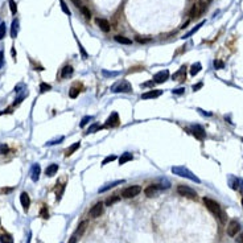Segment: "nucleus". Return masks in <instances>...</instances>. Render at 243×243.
<instances>
[{
    "instance_id": "a19ab883",
    "label": "nucleus",
    "mask_w": 243,
    "mask_h": 243,
    "mask_svg": "<svg viewBox=\"0 0 243 243\" xmlns=\"http://www.w3.org/2000/svg\"><path fill=\"white\" fill-rule=\"evenodd\" d=\"M153 85H155V82H153V79H152V81H148V82L141 83L140 87H153Z\"/></svg>"
},
{
    "instance_id": "c9c22d12",
    "label": "nucleus",
    "mask_w": 243,
    "mask_h": 243,
    "mask_svg": "<svg viewBox=\"0 0 243 243\" xmlns=\"http://www.w3.org/2000/svg\"><path fill=\"white\" fill-rule=\"evenodd\" d=\"M8 3H9V8H11V12L15 15V13L17 12V5H16V2L15 0H8Z\"/></svg>"
},
{
    "instance_id": "9b49d317",
    "label": "nucleus",
    "mask_w": 243,
    "mask_h": 243,
    "mask_svg": "<svg viewBox=\"0 0 243 243\" xmlns=\"http://www.w3.org/2000/svg\"><path fill=\"white\" fill-rule=\"evenodd\" d=\"M239 230H241V225H239L238 221H234V219L230 221V223H228V226H227V235L235 237Z\"/></svg>"
},
{
    "instance_id": "1a4fd4ad",
    "label": "nucleus",
    "mask_w": 243,
    "mask_h": 243,
    "mask_svg": "<svg viewBox=\"0 0 243 243\" xmlns=\"http://www.w3.org/2000/svg\"><path fill=\"white\" fill-rule=\"evenodd\" d=\"M161 189H163V186H160V185H149V186H147L146 189H144V194L151 198V197L157 195Z\"/></svg>"
},
{
    "instance_id": "6ab92c4d",
    "label": "nucleus",
    "mask_w": 243,
    "mask_h": 243,
    "mask_svg": "<svg viewBox=\"0 0 243 243\" xmlns=\"http://www.w3.org/2000/svg\"><path fill=\"white\" fill-rule=\"evenodd\" d=\"M124 182V180H118V181H114V182H110V184H106L104 186H102L99 189V193H103V192H106V190H108V189H111V188H115L117 185H119V184H123Z\"/></svg>"
},
{
    "instance_id": "7c9ffc66",
    "label": "nucleus",
    "mask_w": 243,
    "mask_h": 243,
    "mask_svg": "<svg viewBox=\"0 0 243 243\" xmlns=\"http://www.w3.org/2000/svg\"><path fill=\"white\" fill-rule=\"evenodd\" d=\"M49 90H52V86L50 85H48V83H45V82L40 83V93H46V91H49Z\"/></svg>"
},
{
    "instance_id": "6e6552de",
    "label": "nucleus",
    "mask_w": 243,
    "mask_h": 243,
    "mask_svg": "<svg viewBox=\"0 0 243 243\" xmlns=\"http://www.w3.org/2000/svg\"><path fill=\"white\" fill-rule=\"evenodd\" d=\"M169 79V70H161L159 71V73H156L153 75V82L155 83H164L165 81H168Z\"/></svg>"
},
{
    "instance_id": "a878e982",
    "label": "nucleus",
    "mask_w": 243,
    "mask_h": 243,
    "mask_svg": "<svg viewBox=\"0 0 243 243\" xmlns=\"http://www.w3.org/2000/svg\"><path fill=\"white\" fill-rule=\"evenodd\" d=\"M185 69H186V66H182L179 71H177V73L173 74V77H172V78H173V79H177V78H179L180 75H181V81H184L185 77H186V74H185Z\"/></svg>"
},
{
    "instance_id": "2eb2a0df",
    "label": "nucleus",
    "mask_w": 243,
    "mask_h": 243,
    "mask_svg": "<svg viewBox=\"0 0 243 243\" xmlns=\"http://www.w3.org/2000/svg\"><path fill=\"white\" fill-rule=\"evenodd\" d=\"M97 21V24H98V27L100 28L103 32H110V29H111V25H110V23L106 20V19H97L95 20Z\"/></svg>"
},
{
    "instance_id": "8fccbe9b",
    "label": "nucleus",
    "mask_w": 243,
    "mask_h": 243,
    "mask_svg": "<svg viewBox=\"0 0 243 243\" xmlns=\"http://www.w3.org/2000/svg\"><path fill=\"white\" fill-rule=\"evenodd\" d=\"M69 243H77V237H75V235H73V237L69 239Z\"/></svg>"
},
{
    "instance_id": "f257e3e1",
    "label": "nucleus",
    "mask_w": 243,
    "mask_h": 243,
    "mask_svg": "<svg viewBox=\"0 0 243 243\" xmlns=\"http://www.w3.org/2000/svg\"><path fill=\"white\" fill-rule=\"evenodd\" d=\"M204 204L205 206L209 209V212H212L213 215H215L217 218H222V209H221L219 204L217 201H214L212 198H208V197H204Z\"/></svg>"
},
{
    "instance_id": "bb28decb",
    "label": "nucleus",
    "mask_w": 243,
    "mask_h": 243,
    "mask_svg": "<svg viewBox=\"0 0 243 243\" xmlns=\"http://www.w3.org/2000/svg\"><path fill=\"white\" fill-rule=\"evenodd\" d=\"M119 199H120V197L115 194V195H112V197H108V198L106 199V202H104V204H106V206H111V205H114L115 202H118Z\"/></svg>"
},
{
    "instance_id": "ddd939ff",
    "label": "nucleus",
    "mask_w": 243,
    "mask_h": 243,
    "mask_svg": "<svg viewBox=\"0 0 243 243\" xmlns=\"http://www.w3.org/2000/svg\"><path fill=\"white\" fill-rule=\"evenodd\" d=\"M20 202H21V206H23L24 212H28V209H29V206H31V198L27 192H23V193L20 194Z\"/></svg>"
},
{
    "instance_id": "b1692460",
    "label": "nucleus",
    "mask_w": 243,
    "mask_h": 243,
    "mask_svg": "<svg viewBox=\"0 0 243 243\" xmlns=\"http://www.w3.org/2000/svg\"><path fill=\"white\" fill-rule=\"evenodd\" d=\"M201 69H202V66H201V64L199 62H195V64H193L192 65V67H190V75H194L195 74H198L199 71H201Z\"/></svg>"
},
{
    "instance_id": "ea45409f",
    "label": "nucleus",
    "mask_w": 243,
    "mask_h": 243,
    "mask_svg": "<svg viewBox=\"0 0 243 243\" xmlns=\"http://www.w3.org/2000/svg\"><path fill=\"white\" fill-rule=\"evenodd\" d=\"M64 139H65V137L61 136V137H58V139L52 140V141H49V143H46V146H54V144H60L61 141H64Z\"/></svg>"
},
{
    "instance_id": "cd10ccee",
    "label": "nucleus",
    "mask_w": 243,
    "mask_h": 243,
    "mask_svg": "<svg viewBox=\"0 0 243 243\" xmlns=\"http://www.w3.org/2000/svg\"><path fill=\"white\" fill-rule=\"evenodd\" d=\"M17 27H19V21L13 20L12 21V31H11V36H12V38H16V36H17Z\"/></svg>"
},
{
    "instance_id": "3c124183",
    "label": "nucleus",
    "mask_w": 243,
    "mask_h": 243,
    "mask_svg": "<svg viewBox=\"0 0 243 243\" xmlns=\"http://www.w3.org/2000/svg\"><path fill=\"white\" fill-rule=\"evenodd\" d=\"M2 192L3 193H9V192H12V188H3Z\"/></svg>"
},
{
    "instance_id": "13d9d810",
    "label": "nucleus",
    "mask_w": 243,
    "mask_h": 243,
    "mask_svg": "<svg viewBox=\"0 0 243 243\" xmlns=\"http://www.w3.org/2000/svg\"><path fill=\"white\" fill-rule=\"evenodd\" d=\"M242 141H243V137H242Z\"/></svg>"
},
{
    "instance_id": "864d4df0",
    "label": "nucleus",
    "mask_w": 243,
    "mask_h": 243,
    "mask_svg": "<svg viewBox=\"0 0 243 243\" xmlns=\"http://www.w3.org/2000/svg\"><path fill=\"white\" fill-rule=\"evenodd\" d=\"M73 3L78 7V8H81V7H82V5H81V0H73Z\"/></svg>"
},
{
    "instance_id": "603ef678",
    "label": "nucleus",
    "mask_w": 243,
    "mask_h": 243,
    "mask_svg": "<svg viewBox=\"0 0 243 243\" xmlns=\"http://www.w3.org/2000/svg\"><path fill=\"white\" fill-rule=\"evenodd\" d=\"M237 243H243V233L237 238Z\"/></svg>"
},
{
    "instance_id": "de8ad7c7",
    "label": "nucleus",
    "mask_w": 243,
    "mask_h": 243,
    "mask_svg": "<svg viewBox=\"0 0 243 243\" xmlns=\"http://www.w3.org/2000/svg\"><path fill=\"white\" fill-rule=\"evenodd\" d=\"M136 41L140 42V44H144V42H148L149 40H148V38H141V37H139V36H137V37H136Z\"/></svg>"
},
{
    "instance_id": "f8f14e48",
    "label": "nucleus",
    "mask_w": 243,
    "mask_h": 243,
    "mask_svg": "<svg viewBox=\"0 0 243 243\" xmlns=\"http://www.w3.org/2000/svg\"><path fill=\"white\" fill-rule=\"evenodd\" d=\"M190 131H192V133H193V135H194L195 137H197V139H199V140H204V139H205L206 132H205L204 127H201L199 124H194V126H192Z\"/></svg>"
},
{
    "instance_id": "aec40b11",
    "label": "nucleus",
    "mask_w": 243,
    "mask_h": 243,
    "mask_svg": "<svg viewBox=\"0 0 243 243\" xmlns=\"http://www.w3.org/2000/svg\"><path fill=\"white\" fill-rule=\"evenodd\" d=\"M132 159H133L132 153H130V152H124V153H122V156L119 157V164L123 165V164H126V163L131 161Z\"/></svg>"
},
{
    "instance_id": "f704fd0d",
    "label": "nucleus",
    "mask_w": 243,
    "mask_h": 243,
    "mask_svg": "<svg viewBox=\"0 0 243 243\" xmlns=\"http://www.w3.org/2000/svg\"><path fill=\"white\" fill-rule=\"evenodd\" d=\"M5 33H7L5 23H0V40H3L5 37Z\"/></svg>"
},
{
    "instance_id": "a211bd4d",
    "label": "nucleus",
    "mask_w": 243,
    "mask_h": 243,
    "mask_svg": "<svg viewBox=\"0 0 243 243\" xmlns=\"http://www.w3.org/2000/svg\"><path fill=\"white\" fill-rule=\"evenodd\" d=\"M57 172H58V164H50L48 168L45 169V175L49 177H53Z\"/></svg>"
},
{
    "instance_id": "7ed1b4c3",
    "label": "nucleus",
    "mask_w": 243,
    "mask_h": 243,
    "mask_svg": "<svg viewBox=\"0 0 243 243\" xmlns=\"http://www.w3.org/2000/svg\"><path fill=\"white\" fill-rule=\"evenodd\" d=\"M206 9V4L204 2H198L197 4H193V7H192L190 12H189V16L192 17V19H194V17H199L202 15V13L205 12Z\"/></svg>"
},
{
    "instance_id": "09e8293b",
    "label": "nucleus",
    "mask_w": 243,
    "mask_h": 243,
    "mask_svg": "<svg viewBox=\"0 0 243 243\" xmlns=\"http://www.w3.org/2000/svg\"><path fill=\"white\" fill-rule=\"evenodd\" d=\"M184 90H185V89H182V87L176 89V90H173V94H177V95H180V94H182V93H184Z\"/></svg>"
},
{
    "instance_id": "f03ea898",
    "label": "nucleus",
    "mask_w": 243,
    "mask_h": 243,
    "mask_svg": "<svg viewBox=\"0 0 243 243\" xmlns=\"http://www.w3.org/2000/svg\"><path fill=\"white\" fill-rule=\"evenodd\" d=\"M172 172L175 173V175L180 176V177H186V179L194 181V182H198V184L201 182L198 177L195 176V175H193V173H192L188 168H185V166H173V168H172Z\"/></svg>"
},
{
    "instance_id": "37998d69",
    "label": "nucleus",
    "mask_w": 243,
    "mask_h": 243,
    "mask_svg": "<svg viewBox=\"0 0 243 243\" xmlns=\"http://www.w3.org/2000/svg\"><path fill=\"white\" fill-rule=\"evenodd\" d=\"M214 66H215V69H223V66H225V65H223V62H222V61H214Z\"/></svg>"
},
{
    "instance_id": "2f4dec72",
    "label": "nucleus",
    "mask_w": 243,
    "mask_h": 243,
    "mask_svg": "<svg viewBox=\"0 0 243 243\" xmlns=\"http://www.w3.org/2000/svg\"><path fill=\"white\" fill-rule=\"evenodd\" d=\"M204 24H205V23H204V21H202V23H199V24L197 25V27H195V28H193V29H192V31L189 32V33H186V34H185V36H184V37H182V38H188V37H190V36H192V34H193V33H195V32H197V31L199 29V28H201V27H202V25H204Z\"/></svg>"
},
{
    "instance_id": "0eeeda50",
    "label": "nucleus",
    "mask_w": 243,
    "mask_h": 243,
    "mask_svg": "<svg viewBox=\"0 0 243 243\" xmlns=\"http://www.w3.org/2000/svg\"><path fill=\"white\" fill-rule=\"evenodd\" d=\"M112 91L114 93H126V94H128V93L132 91V86H131V83H130L128 81H122L119 85L115 86Z\"/></svg>"
},
{
    "instance_id": "79ce46f5",
    "label": "nucleus",
    "mask_w": 243,
    "mask_h": 243,
    "mask_svg": "<svg viewBox=\"0 0 243 243\" xmlns=\"http://www.w3.org/2000/svg\"><path fill=\"white\" fill-rule=\"evenodd\" d=\"M7 152H8V147H7L5 144H2V146H0V155H5Z\"/></svg>"
},
{
    "instance_id": "e433bc0d",
    "label": "nucleus",
    "mask_w": 243,
    "mask_h": 243,
    "mask_svg": "<svg viewBox=\"0 0 243 243\" xmlns=\"http://www.w3.org/2000/svg\"><path fill=\"white\" fill-rule=\"evenodd\" d=\"M78 94H79V90H78V89H75V87H71L70 90H69V97L73 98V99L78 97Z\"/></svg>"
},
{
    "instance_id": "4be33fe9",
    "label": "nucleus",
    "mask_w": 243,
    "mask_h": 243,
    "mask_svg": "<svg viewBox=\"0 0 243 243\" xmlns=\"http://www.w3.org/2000/svg\"><path fill=\"white\" fill-rule=\"evenodd\" d=\"M114 38H115V41H117V42H119V44H123V45H131L132 44V41L130 38L124 37V36H120V34L115 36Z\"/></svg>"
},
{
    "instance_id": "58836bf2",
    "label": "nucleus",
    "mask_w": 243,
    "mask_h": 243,
    "mask_svg": "<svg viewBox=\"0 0 243 243\" xmlns=\"http://www.w3.org/2000/svg\"><path fill=\"white\" fill-rule=\"evenodd\" d=\"M114 160H117V156H115V155H110V156H107V157L102 161V165H106V164H108V163H111V161H114Z\"/></svg>"
},
{
    "instance_id": "72a5a7b5",
    "label": "nucleus",
    "mask_w": 243,
    "mask_h": 243,
    "mask_svg": "<svg viewBox=\"0 0 243 243\" xmlns=\"http://www.w3.org/2000/svg\"><path fill=\"white\" fill-rule=\"evenodd\" d=\"M81 11H82L83 16H85L86 19H91V12H90V11H89V8H87V7L82 5V7H81Z\"/></svg>"
},
{
    "instance_id": "dca6fc26",
    "label": "nucleus",
    "mask_w": 243,
    "mask_h": 243,
    "mask_svg": "<svg viewBox=\"0 0 243 243\" xmlns=\"http://www.w3.org/2000/svg\"><path fill=\"white\" fill-rule=\"evenodd\" d=\"M40 173H41V168H40L38 164H34L32 166V170H31V177H32V181H37L40 179Z\"/></svg>"
},
{
    "instance_id": "9d476101",
    "label": "nucleus",
    "mask_w": 243,
    "mask_h": 243,
    "mask_svg": "<svg viewBox=\"0 0 243 243\" xmlns=\"http://www.w3.org/2000/svg\"><path fill=\"white\" fill-rule=\"evenodd\" d=\"M102 213H103V204L102 202H97V204L94 205L93 208L90 209V212H89L91 218H98V217L102 215Z\"/></svg>"
},
{
    "instance_id": "a18cd8bd",
    "label": "nucleus",
    "mask_w": 243,
    "mask_h": 243,
    "mask_svg": "<svg viewBox=\"0 0 243 243\" xmlns=\"http://www.w3.org/2000/svg\"><path fill=\"white\" fill-rule=\"evenodd\" d=\"M202 86H204V83H202V82H199V83H197V85H194V86H193V91H198V90L201 89Z\"/></svg>"
},
{
    "instance_id": "5701e85b",
    "label": "nucleus",
    "mask_w": 243,
    "mask_h": 243,
    "mask_svg": "<svg viewBox=\"0 0 243 243\" xmlns=\"http://www.w3.org/2000/svg\"><path fill=\"white\" fill-rule=\"evenodd\" d=\"M0 243H13V238L12 235L8 233H4L0 235Z\"/></svg>"
},
{
    "instance_id": "49530a36",
    "label": "nucleus",
    "mask_w": 243,
    "mask_h": 243,
    "mask_svg": "<svg viewBox=\"0 0 243 243\" xmlns=\"http://www.w3.org/2000/svg\"><path fill=\"white\" fill-rule=\"evenodd\" d=\"M78 45H79V50H81V53H82V57H83V58H87V53L85 52V49L82 48V45L81 44H78Z\"/></svg>"
},
{
    "instance_id": "f3484780",
    "label": "nucleus",
    "mask_w": 243,
    "mask_h": 243,
    "mask_svg": "<svg viewBox=\"0 0 243 243\" xmlns=\"http://www.w3.org/2000/svg\"><path fill=\"white\" fill-rule=\"evenodd\" d=\"M73 73H74L73 66L66 65V66H64L62 69H61V78H69Z\"/></svg>"
},
{
    "instance_id": "20e7f679",
    "label": "nucleus",
    "mask_w": 243,
    "mask_h": 243,
    "mask_svg": "<svg viewBox=\"0 0 243 243\" xmlns=\"http://www.w3.org/2000/svg\"><path fill=\"white\" fill-rule=\"evenodd\" d=\"M141 192V188L139 185H132V186H128V188H124L122 190V197L124 198H132V197H136Z\"/></svg>"
},
{
    "instance_id": "423d86ee",
    "label": "nucleus",
    "mask_w": 243,
    "mask_h": 243,
    "mask_svg": "<svg viewBox=\"0 0 243 243\" xmlns=\"http://www.w3.org/2000/svg\"><path fill=\"white\" fill-rule=\"evenodd\" d=\"M119 124H120V119H119L118 112H112L110 117L107 118L106 123H104V127H107V128H115V127H118Z\"/></svg>"
},
{
    "instance_id": "c03bdc74",
    "label": "nucleus",
    "mask_w": 243,
    "mask_h": 243,
    "mask_svg": "<svg viewBox=\"0 0 243 243\" xmlns=\"http://www.w3.org/2000/svg\"><path fill=\"white\" fill-rule=\"evenodd\" d=\"M3 65H4V53L3 50H0V69L3 67Z\"/></svg>"
},
{
    "instance_id": "473e14b6",
    "label": "nucleus",
    "mask_w": 243,
    "mask_h": 243,
    "mask_svg": "<svg viewBox=\"0 0 243 243\" xmlns=\"http://www.w3.org/2000/svg\"><path fill=\"white\" fill-rule=\"evenodd\" d=\"M93 119H94V118H93V117H89V115H87V117H83L82 120H81V123H79V126H81V127H85L86 124H89V123L91 122Z\"/></svg>"
},
{
    "instance_id": "c85d7f7f",
    "label": "nucleus",
    "mask_w": 243,
    "mask_h": 243,
    "mask_svg": "<svg viewBox=\"0 0 243 243\" xmlns=\"http://www.w3.org/2000/svg\"><path fill=\"white\" fill-rule=\"evenodd\" d=\"M100 128H103V127H100L99 124H97V123H94V124H91L87 128V131H86V133H93V132H97V131H99Z\"/></svg>"
},
{
    "instance_id": "39448f33",
    "label": "nucleus",
    "mask_w": 243,
    "mask_h": 243,
    "mask_svg": "<svg viewBox=\"0 0 243 243\" xmlns=\"http://www.w3.org/2000/svg\"><path fill=\"white\" fill-rule=\"evenodd\" d=\"M177 193L182 197H188V198H195L197 197V192L194 189H192L190 186H186V185H180L177 188Z\"/></svg>"
},
{
    "instance_id": "6e6d98bb",
    "label": "nucleus",
    "mask_w": 243,
    "mask_h": 243,
    "mask_svg": "<svg viewBox=\"0 0 243 243\" xmlns=\"http://www.w3.org/2000/svg\"><path fill=\"white\" fill-rule=\"evenodd\" d=\"M242 206H243V198H242Z\"/></svg>"
},
{
    "instance_id": "4c0bfd02",
    "label": "nucleus",
    "mask_w": 243,
    "mask_h": 243,
    "mask_svg": "<svg viewBox=\"0 0 243 243\" xmlns=\"http://www.w3.org/2000/svg\"><path fill=\"white\" fill-rule=\"evenodd\" d=\"M60 4H61V8H62V11H64V12L66 13V15H69V16H70V13H71V12H70V9L67 8L66 3H65L64 0H60Z\"/></svg>"
},
{
    "instance_id": "393cba45",
    "label": "nucleus",
    "mask_w": 243,
    "mask_h": 243,
    "mask_svg": "<svg viewBox=\"0 0 243 243\" xmlns=\"http://www.w3.org/2000/svg\"><path fill=\"white\" fill-rule=\"evenodd\" d=\"M87 225H89L87 221H82V222L79 223V226H78V228H77V231H75V234H77V235H82L83 233H85V230H86V227H87Z\"/></svg>"
},
{
    "instance_id": "412c9836",
    "label": "nucleus",
    "mask_w": 243,
    "mask_h": 243,
    "mask_svg": "<svg viewBox=\"0 0 243 243\" xmlns=\"http://www.w3.org/2000/svg\"><path fill=\"white\" fill-rule=\"evenodd\" d=\"M79 147H81V143H79V141H77V143H74V144H71V146L69 147L66 151H65V156H66V157H69V156H71V155H73L75 151L78 149Z\"/></svg>"
},
{
    "instance_id": "4468645a",
    "label": "nucleus",
    "mask_w": 243,
    "mask_h": 243,
    "mask_svg": "<svg viewBox=\"0 0 243 243\" xmlns=\"http://www.w3.org/2000/svg\"><path fill=\"white\" fill-rule=\"evenodd\" d=\"M163 94V91L161 90H148L147 93H144V94H141V98L143 99H155V98H159Z\"/></svg>"
},
{
    "instance_id": "5fc2aeb1",
    "label": "nucleus",
    "mask_w": 243,
    "mask_h": 243,
    "mask_svg": "<svg viewBox=\"0 0 243 243\" xmlns=\"http://www.w3.org/2000/svg\"><path fill=\"white\" fill-rule=\"evenodd\" d=\"M11 53H12V57H13V58L16 60V52H15V48H13V46H12V50H11Z\"/></svg>"
},
{
    "instance_id": "4d7b16f0",
    "label": "nucleus",
    "mask_w": 243,
    "mask_h": 243,
    "mask_svg": "<svg viewBox=\"0 0 243 243\" xmlns=\"http://www.w3.org/2000/svg\"><path fill=\"white\" fill-rule=\"evenodd\" d=\"M206 2H212V0H206Z\"/></svg>"
},
{
    "instance_id": "c756f323",
    "label": "nucleus",
    "mask_w": 243,
    "mask_h": 243,
    "mask_svg": "<svg viewBox=\"0 0 243 243\" xmlns=\"http://www.w3.org/2000/svg\"><path fill=\"white\" fill-rule=\"evenodd\" d=\"M40 217L41 218H44V219H48L49 218V212H48V208L44 205L41 208V210H40Z\"/></svg>"
}]
</instances>
